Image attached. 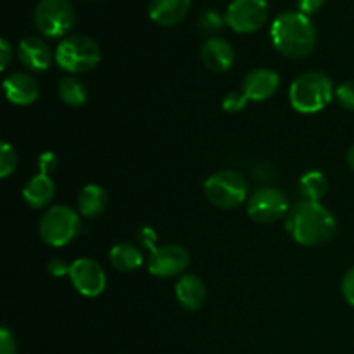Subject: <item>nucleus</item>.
Returning a JSON list of instances; mask_svg holds the SVG:
<instances>
[{
	"mask_svg": "<svg viewBox=\"0 0 354 354\" xmlns=\"http://www.w3.org/2000/svg\"><path fill=\"white\" fill-rule=\"evenodd\" d=\"M268 19L266 0H234L225 12V23L235 33H254Z\"/></svg>",
	"mask_w": 354,
	"mask_h": 354,
	"instance_id": "9",
	"label": "nucleus"
},
{
	"mask_svg": "<svg viewBox=\"0 0 354 354\" xmlns=\"http://www.w3.org/2000/svg\"><path fill=\"white\" fill-rule=\"evenodd\" d=\"M17 166V154L10 144L0 145V176L7 178Z\"/></svg>",
	"mask_w": 354,
	"mask_h": 354,
	"instance_id": "23",
	"label": "nucleus"
},
{
	"mask_svg": "<svg viewBox=\"0 0 354 354\" xmlns=\"http://www.w3.org/2000/svg\"><path fill=\"white\" fill-rule=\"evenodd\" d=\"M69 279L82 296L97 297L106 289V273L92 258H78L73 261Z\"/></svg>",
	"mask_w": 354,
	"mask_h": 354,
	"instance_id": "10",
	"label": "nucleus"
},
{
	"mask_svg": "<svg viewBox=\"0 0 354 354\" xmlns=\"http://www.w3.org/2000/svg\"><path fill=\"white\" fill-rule=\"evenodd\" d=\"M12 59V47L7 40H0V69H6Z\"/></svg>",
	"mask_w": 354,
	"mask_h": 354,
	"instance_id": "32",
	"label": "nucleus"
},
{
	"mask_svg": "<svg viewBox=\"0 0 354 354\" xmlns=\"http://www.w3.org/2000/svg\"><path fill=\"white\" fill-rule=\"evenodd\" d=\"M0 354H17L16 339L7 327L0 330Z\"/></svg>",
	"mask_w": 354,
	"mask_h": 354,
	"instance_id": "27",
	"label": "nucleus"
},
{
	"mask_svg": "<svg viewBox=\"0 0 354 354\" xmlns=\"http://www.w3.org/2000/svg\"><path fill=\"white\" fill-rule=\"evenodd\" d=\"M286 228L294 241L301 245H320L330 241L337 232L334 213L320 203L299 201L289 211Z\"/></svg>",
	"mask_w": 354,
	"mask_h": 354,
	"instance_id": "1",
	"label": "nucleus"
},
{
	"mask_svg": "<svg viewBox=\"0 0 354 354\" xmlns=\"http://www.w3.org/2000/svg\"><path fill=\"white\" fill-rule=\"evenodd\" d=\"M3 90L9 102L16 106H30L40 95V86L37 80L28 73H12L9 78L3 82Z\"/></svg>",
	"mask_w": 354,
	"mask_h": 354,
	"instance_id": "15",
	"label": "nucleus"
},
{
	"mask_svg": "<svg viewBox=\"0 0 354 354\" xmlns=\"http://www.w3.org/2000/svg\"><path fill=\"white\" fill-rule=\"evenodd\" d=\"M38 169H40L38 173H44V175L50 176V173L57 169V158H55L52 152L41 154L40 158H38Z\"/></svg>",
	"mask_w": 354,
	"mask_h": 354,
	"instance_id": "30",
	"label": "nucleus"
},
{
	"mask_svg": "<svg viewBox=\"0 0 354 354\" xmlns=\"http://www.w3.org/2000/svg\"><path fill=\"white\" fill-rule=\"evenodd\" d=\"M54 194L55 183L52 182L50 176L44 175V173H38V175H35L24 185L23 199L26 201L28 206L35 207V209H40V207H45L47 204H50V201L54 199Z\"/></svg>",
	"mask_w": 354,
	"mask_h": 354,
	"instance_id": "18",
	"label": "nucleus"
},
{
	"mask_svg": "<svg viewBox=\"0 0 354 354\" xmlns=\"http://www.w3.org/2000/svg\"><path fill=\"white\" fill-rule=\"evenodd\" d=\"M289 211L287 196L275 187H263L249 197L248 214L256 223H275L287 216Z\"/></svg>",
	"mask_w": 354,
	"mask_h": 354,
	"instance_id": "8",
	"label": "nucleus"
},
{
	"mask_svg": "<svg viewBox=\"0 0 354 354\" xmlns=\"http://www.w3.org/2000/svg\"><path fill=\"white\" fill-rule=\"evenodd\" d=\"M38 230L45 244L52 248H61L78 237L82 232V220L75 209L64 204H57L45 211Z\"/></svg>",
	"mask_w": 354,
	"mask_h": 354,
	"instance_id": "6",
	"label": "nucleus"
},
{
	"mask_svg": "<svg viewBox=\"0 0 354 354\" xmlns=\"http://www.w3.org/2000/svg\"><path fill=\"white\" fill-rule=\"evenodd\" d=\"M75 9L69 0H38L35 24L48 38L64 37L75 26Z\"/></svg>",
	"mask_w": 354,
	"mask_h": 354,
	"instance_id": "7",
	"label": "nucleus"
},
{
	"mask_svg": "<svg viewBox=\"0 0 354 354\" xmlns=\"http://www.w3.org/2000/svg\"><path fill=\"white\" fill-rule=\"evenodd\" d=\"M273 47L290 59L308 57L317 45V28L310 16L299 10L282 12L272 24Z\"/></svg>",
	"mask_w": 354,
	"mask_h": 354,
	"instance_id": "2",
	"label": "nucleus"
},
{
	"mask_svg": "<svg viewBox=\"0 0 354 354\" xmlns=\"http://www.w3.org/2000/svg\"><path fill=\"white\" fill-rule=\"evenodd\" d=\"M225 24V17H221L216 10L209 9V10H204L199 17V26L203 31H218L221 26Z\"/></svg>",
	"mask_w": 354,
	"mask_h": 354,
	"instance_id": "24",
	"label": "nucleus"
},
{
	"mask_svg": "<svg viewBox=\"0 0 354 354\" xmlns=\"http://www.w3.org/2000/svg\"><path fill=\"white\" fill-rule=\"evenodd\" d=\"M204 194L213 206L234 209L241 206L249 194L248 180L235 169H221L204 182Z\"/></svg>",
	"mask_w": 354,
	"mask_h": 354,
	"instance_id": "5",
	"label": "nucleus"
},
{
	"mask_svg": "<svg viewBox=\"0 0 354 354\" xmlns=\"http://www.w3.org/2000/svg\"><path fill=\"white\" fill-rule=\"evenodd\" d=\"M346 161H348L349 168H351L353 171H354V144L351 145V147H349V151H348V156H346Z\"/></svg>",
	"mask_w": 354,
	"mask_h": 354,
	"instance_id": "34",
	"label": "nucleus"
},
{
	"mask_svg": "<svg viewBox=\"0 0 354 354\" xmlns=\"http://www.w3.org/2000/svg\"><path fill=\"white\" fill-rule=\"evenodd\" d=\"M296 3L299 12L306 14V16H311V14H317L318 10L324 7L325 0H296Z\"/></svg>",
	"mask_w": 354,
	"mask_h": 354,
	"instance_id": "31",
	"label": "nucleus"
},
{
	"mask_svg": "<svg viewBox=\"0 0 354 354\" xmlns=\"http://www.w3.org/2000/svg\"><path fill=\"white\" fill-rule=\"evenodd\" d=\"M138 241H140L142 245L149 248L152 251L154 248V242H156V234L152 228H142L140 234H138Z\"/></svg>",
	"mask_w": 354,
	"mask_h": 354,
	"instance_id": "33",
	"label": "nucleus"
},
{
	"mask_svg": "<svg viewBox=\"0 0 354 354\" xmlns=\"http://www.w3.org/2000/svg\"><path fill=\"white\" fill-rule=\"evenodd\" d=\"M59 97L64 104L73 107L83 106L88 99V90L86 85L75 75H68L59 82Z\"/></svg>",
	"mask_w": 354,
	"mask_h": 354,
	"instance_id": "21",
	"label": "nucleus"
},
{
	"mask_svg": "<svg viewBox=\"0 0 354 354\" xmlns=\"http://www.w3.org/2000/svg\"><path fill=\"white\" fill-rule=\"evenodd\" d=\"M335 97L344 109L354 111V80L341 83L335 90Z\"/></svg>",
	"mask_w": 354,
	"mask_h": 354,
	"instance_id": "25",
	"label": "nucleus"
},
{
	"mask_svg": "<svg viewBox=\"0 0 354 354\" xmlns=\"http://www.w3.org/2000/svg\"><path fill=\"white\" fill-rule=\"evenodd\" d=\"M280 76L279 73L268 68H258L248 73L242 82V93L252 102L268 100L279 90Z\"/></svg>",
	"mask_w": 354,
	"mask_h": 354,
	"instance_id": "12",
	"label": "nucleus"
},
{
	"mask_svg": "<svg viewBox=\"0 0 354 354\" xmlns=\"http://www.w3.org/2000/svg\"><path fill=\"white\" fill-rule=\"evenodd\" d=\"M334 83L322 71H308L297 76L289 88L290 106L301 114H315L330 104Z\"/></svg>",
	"mask_w": 354,
	"mask_h": 354,
	"instance_id": "3",
	"label": "nucleus"
},
{
	"mask_svg": "<svg viewBox=\"0 0 354 354\" xmlns=\"http://www.w3.org/2000/svg\"><path fill=\"white\" fill-rule=\"evenodd\" d=\"M201 59L213 73H225L235 61L234 47L221 37H211L201 47Z\"/></svg>",
	"mask_w": 354,
	"mask_h": 354,
	"instance_id": "14",
	"label": "nucleus"
},
{
	"mask_svg": "<svg viewBox=\"0 0 354 354\" xmlns=\"http://www.w3.org/2000/svg\"><path fill=\"white\" fill-rule=\"evenodd\" d=\"M17 57H19L21 64L30 71H47L54 62V52L41 38L28 37L19 41Z\"/></svg>",
	"mask_w": 354,
	"mask_h": 354,
	"instance_id": "13",
	"label": "nucleus"
},
{
	"mask_svg": "<svg viewBox=\"0 0 354 354\" xmlns=\"http://www.w3.org/2000/svg\"><path fill=\"white\" fill-rule=\"evenodd\" d=\"M107 206V192L100 185L90 183L78 194V211L86 218H95L104 213Z\"/></svg>",
	"mask_w": 354,
	"mask_h": 354,
	"instance_id": "19",
	"label": "nucleus"
},
{
	"mask_svg": "<svg viewBox=\"0 0 354 354\" xmlns=\"http://www.w3.org/2000/svg\"><path fill=\"white\" fill-rule=\"evenodd\" d=\"M55 62L69 75L88 73L100 62V47L86 35H69L55 48Z\"/></svg>",
	"mask_w": 354,
	"mask_h": 354,
	"instance_id": "4",
	"label": "nucleus"
},
{
	"mask_svg": "<svg viewBox=\"0 0 354 354\" xmlns=\"http://www.w3.org/2000/svg\"><path fill=\"white\" fill-rule=\"evenodd\" d=\"M175 296L176 301L185 310L196 311L206 301V286H204V282L199 277L189 273V275H183L178 279L175 286Z\"/></svg>",
	"mask_w": 354,
	"mask_h": 354,
	"instance_id": "17",
	"label": "nucleus"
},
{
	"mask_svg": "<svg viewBox=\"0 0 354 354\" xmlns=\"http://www.w3.org/2000/svg\"><path fill=\"white\" fill-rule=\"evenodd\" d=\"M109 261L118 272H133L142 265V252L135 244L121 242L111 249Z\"/></svg>",
	"mask_w": 354,
	"mask_h": 354,
	"instance_id": "20",
	"label": "nucleus"
},
{
	"mask_svg": "<svg viewBox=\"0 0 354 354\" xmlns=\"http://www.w3.org/2000/svg\"><path fill=\"white\" fill-rule=\"evenodd\" d=\"M341 290L346 303H349L354 308V266L346 272L344 279H342V283H341Z\"/></svg>",
	"mask_w": 354,
	"mask_h": 354,
	"instance_id": "28",
	"label": "nucleus"
},
{
	"mask_svg": "<svg viewBox=\"0 0 354 354\" xmlns=\"http://www.w3.org/2000/svg\"><path fill=\"white\" fill-rule=\"evenodd\" d=\"M190 9V0H151L149 17L159 26H175L182 23Z\"/></svg>",
	"mask_w": 354,
	"mask_h": 354,
	"instance_id": "16",
	"label": "nucleus"
},
{
	"mask_svg": "<svg viewBox=\"0 0 354 354\" xmlns=\"http://www.w3.org/2000/svg\"><path fill=\"white\" fill-rule=\"evenodd\" d=\"M189 261L190 256L185 248L178 244H168L152 249L147 266L152 275L166 279V277H176L185 272Z\"/></svg>",
	"mask_w": 354,
	"mask_h": 354,
	"instance_id": "11",
	"label": "nucleus"
},
{
	"mask_svg": "<svg viewBox=\"0 0 354 354\" xmlns=\"http://www.w3.org/2000/svg\"><path fill=\"white\" fill-rule=\"evenodd\" d=\"M328 189V182L322 171H308L299 180V194L303 201L320 203Z\"/></svg>",
	"mask_w": 354,
	"mask_h": 354,
	"instance_id": "22",
	"label": "nucleus"
},
{
	"mask_svg": "<svg viewBox=\"0 0 354 354\" xmlns=\"http://www.w3.org/2000/svg\"><path fill=\"white\" fill-rule=\"evenodd\" d=\"M69 270H71V265H68V263L61 258L50 259L47 265V272L50 273L52 277H55V279H61V277L69 275Z\"/></svg>",
	"mask_w": 354,
	"mask_h": 354,
	"instance_id": "29",
	"label": "nucleus"
},
{
	"mask_svg": "<svg viewBox=\"0 0 354 354\" xmlns=\"http://www.w3.org/2000/svg\"><path fill=\"white\" fill-rule=\"evenodd\" d=\"M248 102V97L242 92H230L223 99V109L227 111V113H239V111L244 109Z\"/></svg>",
	"mask_w": 354,
	"mask_h": 354,
	"instance_id": "26",
	"label": "nucleus"
}]
</instances>
